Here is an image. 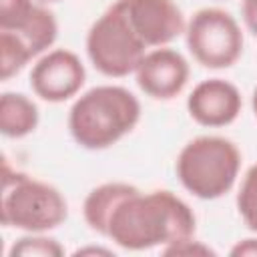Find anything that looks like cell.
Listing matches in <instances>:
<instances>
[{
    "label": "cell",
    "instance_id": "8fae6325",
    "mask_svg": "<svg viewBox=\"0 0 257 257\" xmlns=\"http://www.w3.org/2000/svg\"><path fill=\"white\" fill-rule=\"evenodd\" d=\"M40 120L38 106L22 92H4L0 96V133L6 139H22L36 131Z\"/></svg>",
    "mask_w": 257,
    "mask_h": 257
},
{
    "label": "cell",
    "instance_id": "603a6c76",
    "mask_svg": "<svg viewBox=\"0 0 257 257\" xmlns=\"http://www.w3.org/2000/svg\"><path fill=\"white\" fill-rule=\"evenodd\" d=\"M42 2H58V0H42Z\"/></svg>",
    "mask_w": 257,
    "mask_h": 257
},
{
    "label": "cell",
    "instance_id": "4fadbf2b",
    "mask_svg": "<svg viewBox=\"0 0 257 257\" xmlns=\"http://www.w3.org/2000/svg\"><path fill=\"white\" fill-rule=\"evenodd\" d=\"M8 32H14L26 44V48L30 50V54L34 58L54 44V40L58 36V24L50 10L36 6L32 10V14L28 16V20L20 28L8 30Z\"/></svg>",
    "mask_w": 257,
    "mask_h": 257
},
{
    "label": "cell",
    "instance_id": "5bb4252c",
    "mask_svg": "<svg viewBox=\"0 0 257 257\" xmlns=\"http://www.w3.org/2000/svg\"><path fill=\"white\" fill-rule=\"evenodd\" d=\"M32 60L26 44L8 30H0V80L6 82Z\"/></svg>",
    "mask_w": 257,
    "mask_h": 257
},
{
    "label": "cell",
    "instance_id": "7c38bea8",
    "mask_svg": "<svg viewBox=\"0 0 257 257\" xmlns=\"http://www.w3.org/2000/svg\"><path fill=\"white\" fill-rule=\"evenodd\" d=\"M135 189L137 187L135 185H128V183H104V185L92 189L86 195L84 203H82V215H84L86 225L92 231H96L98 235L104 237L108 217L114 211L116 203L124 195H128L131 191H135Z\"/></svg>",
    "mask_w": 257,
    "mask_h": 257
},
{
    "label": "cell",
    "instance_id": "7402d4cb",
    "mask_svg": "<svg viewBox=\"0 0 257 257\" xmlns=\"http://www.w3.org/2000/svg\"><path fill=\"white\" fill-rule=\"evenodd\" d=\"M251 108H253V112L257 116V88L253 90V96H251Z\"/></svg>",
    "mask_w": 257,
    "mask_h": 257
},
{
    "label": "cell",
    "instance_id": "d6986e66",
    "mask_svg": "<svg viewBox=\"0 0 257 257\" xmlns=\"http://www.w3.org/2000/svg\"><path fill=\"white\" fill-rule=\"evenodd\" d=\"M241 14H243V22L247 30L257 38V0H243Z\"/></svg>",
    "mask_w": 257,
    "mask_h": 257
},
{
    "label": "cell",
    "instance_id": "ba28073f",
    "mask_svg": "<svg viewBox=\"0 0 257 257\" xmlns=\"http://www.w3.org/2000/svg\"><path fill=\"white\" fill-rule=\"evenodd\" d=\"M133 30L149 46H165L185 32V18L175 0H114Z\"/></svg>",
    "mask_w": 257,
    "mask_h": 257
},
{
    "label": "cell",
    "instance_id": "52a82bcc",
    "mask_svg": "<svg viewBox=\"0 0 257 257\" xmlns=\"http://www.w3.org/2000/svg\"><path fill=\"white\" fill-rule=\"evenodd\" d=\"M84 64L66 48L50 50L30 70V88L46 102H64L76 96L84 86Z\"/></svg>",
    "mask_w": 257,
    "mask_h": 257
},
{
    "label": "cell",
    "instance_id": "7a4b0ae2",
    "mask_svg": "<svg viewBox=\"0 0 257 257\" xmlns=\"http://www.w3.org/2000/svg\"><path fill=\"white\" fill-rule=\"evenodd\" d=\"M139 118L141 102L128 88L100 84L74 100L68 110V131L82 149L102 151L128 135Z\"/></svg>",
    "mask_w": 257,
    "mask_h": 257
},
{
    "label": "cell",
    "instance_id": "44dd1931",
    "mask_svg": "<svg viewBox=\"0 0 257 257\" xmlns=\"http://www.w3.org/2000/svg\"><path fill=\"white\" fill-rule=\"evenodd\" d=\"M112 255V251L108 249H102V247H84V249H78L74 251V255Z\"/></svg>",
    "mask_w": 257,
    "mask_h": 257
},
{
    "label": "cell",
    "instance_id": "30bf717a",
    "mask_svg": "<svg viewBox=\"0 0 257 257\" xmlns=\"http://www.w3.org/2000/svg\"><path fill=\"white\" fill-rule=\"evenodd\" d=\"M243 106L239 88L223 78H207L199 82L187 98L189 116L209 128H219L235 122Z\"/></svg>",
    "mask_w": 257,
    "mask_h": 257
},
{
    "label": "cell",
    "instance_id": "e0dca14e",
    "mask_svg": "<svg viewBox=\"0 0 257 257\" xmlns=\"http://www.w3.org/2000/svg\"><path fill=\"white\" fill-rule=\"evenodd\" d=\"M34 8L32 0H0V30L20 28Z\"/></svg>",
    "mask_w": 257,
    "mask_h": 257
},
{
    "label": "cell",
    "instance_id": "6da1fadb",
    "mask_svg": "<svg viewBox=\"0 0 257 257\" xmlns=\"http://www.w3.org/2000/svg\"><path fill=\"white\" fill-rule=\"evenodd\" d=\"M193 209L171 191L124 195L108 217L104 237L126 251L167 247L195 235Z\"/></svg>",
    "mask_w": 257,
    "mask_h": 257
},
{
    "label": "cell",
    "instance_id": "ac0fdd59",
    "mask_svg": "<svg viewBox=\"0 0 257 257\" xmlns=\"http://www.w3.org/2000/svg\"><path fill=\"white\" fill-rule=\"evenodd\" d=\"M163 253L165 255H215V251L209 245H203L201 241H195L193 237L163 247Z\"/></svg>",
    "mask_w": 257,
    "mask_h": 257
},
{
    "label": "cell",
    "instance_id": "3957f363",
    "mask_svg": "<svg viewBox=\"0 0 257 257\" xmlns=\"http://www.w3.org/2000/svg\"><path fill=\"white\" fill-rule=\"evenodd\" d=\"M177 177L197 199L213 201L227 195L241 169V153L225 137H197L177 157Z\"/></svg>",
    "mask_w": 257,
    "mask_h": 257
},
{
    "label": "cell",
    "instance_id": "8992f818",
    "mask_svg": "<svg viewBox=\"0 0 257 257\" xmlns=\"http://www.w3.org/2000/svg\"><path fill=\"white\" fill-rule=\"evenodd\" d=\"M185 40L193 58L213 70L233 66L243 54V32L223 8L197 10L185 28Z\"/></svg>",
    "mask_w": 257,
    "mask_h": 257
},
{
    "label": "cell",
    "instance_id": "9a60e30c",
    "mask_svg": "<svg viewBox=\"0 0 257 257\" xmlns=\"http://www.w3.org/2000/svg\"><path fill=\"white\" fill-rule=\"evenodd\" d=\"M64 255V247L42 233H30L14 241L8 251V257H60Z\"/></svg>",
    "mask_w": 257,
    "mask_h": 257
},
{
    "label": "cell",
    "instance_id": "9c48e42d",
    "mask_svg": "<svg viewBox=\"0 0 257 257\" xmlns=\"http://www.w3.org/2000/svg\"><path fill=\"white\" fill-rule=\"evenodd\" d=\"M137 84L155 100H171L183 92L189 80L187 58L173 48H155L147 52L139 64Z\"/></svg>",
    "mask_w": 257,
    "mask_h": 257
},
{
    "label": "cell",
    "instance_id": "5b68a950",
    "mask_svg": "<svg viewBox=\"0 0 257 257\" xmlns=\"http://www.w3.org/2000/svg\"><path fill=\"white\" fill-rule=\"evenodd\" d=\"M145 50L147 44L133 30L116 2L94 20L86 34V54L92 66L110 78H122L135 72L147 54Z\"/></svg>",
    "mask_w": 257,
    "mask_h": 257
},
{
    "label": "cell",
    "instance_id": "ffe728a7",
    "mask_svg": "<svg viewBox=\"0 0 257 257\" xmlns=\"http://www.w3.org/2000/svg\"><path fill=\"white\" fill-rule=\"evenodd\" d=\"M233 257H241V255H257V239H243L239 241L233 249H231Z\"/></svg>",
    "mask_w": 257,
    "mask_h": 257
},
{
    "label": "cell",
    "instance_id": "2e32d148",
    "mask_svg": "<svg viewBox=\"0 0 257 257\" xmlns=\"http://www.w3.org/2000/svg\"><path fill=\"white\" fill-rule=\"evenodd\" d=\"M237 211L247 229L257 233V165L249 167L237 193Z\"/></svg>",
    "mask_w": 257,
    "mask_h": 257
},
{
    "label": "cell",
    "instance_id": "277c9868",
    "mask_svg": "<svg viewBox=\"0 0 257 257\" xmlns=\"http://www.w3.org/2000/svg\"><path fill=\"white\" fill-rule=\"evenodd\" d=\"M0 213L6 227L26 233H46L66 221L68 203L56 187L24 173H12L4 161Z\"/></svg>",
    "mask_w": 257,
    "mask_h": 257
}]
</instances>
